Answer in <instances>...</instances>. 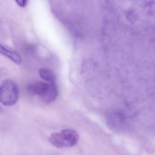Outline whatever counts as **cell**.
<instances>
[{"mask_svg":"<svg viewBox=\"0 0 155 155\" xmlns=\"http://www.w3.org/2000/svg\"><path fill=\"white\" fill-rule=\"evenodd\" d=\"M79 139V136L77 131L68 129L52 133L49 138V141L54 147L61 148L75 146Z\"/></svg>","mask_w":155,"mask_h":155,"instance_id":"6da1fadb","label":"cell"},{"mask_svg":"<svg viewBox=\"0 0 155 155\" xmlns=\"http://www.w3.org/2000/svg\"><path fill=\"white\" fill-rule=\"evenodd\" d=\"M19 90L17 83L11 79L4 80L0 85V103L5 106H12L18 102Z\"/></svg>","mask_w":155,"mask_h":155,"instance_id":"7a4b0ae2","label":"cell"},{"mask_svg":"<svg viewBox=\"0 0 155 155\" xmlns=\"http://www.w3.org/2000/svg\"><path fill=\"white\" fill-rule=\"evenodd\" d=\"M0 53L9 58L12 61L16 64L18 65H20L21 64V58L18 53L6 48L1 44H0Z\"/></svg>","mask_w":155,"mask_h":155,"instance_id":"5b68a950","label":"cell"},{"mask_svg":"<svg viewBox=\"0 0 155 155\" xmlns=\"http://www.w3.org/2000/svg\"><path fill=\"white\" fill-rule=\"evenodd\" d=\"M51 82H45L41 81H34L28 86V90L31 94L40 98L43 96L49 87Z\"/></svg>","mask_w":155,"mask_h":155,"instance_id":"3957f363","label":"cell"},{"mask_svg":"<svg viewBox=\"0 0 155 155\" xmlns=\"http://www.w3.org/2000/svg\"><path fill=\"white\" fill-rule=\"evenodd\" d=\"M58 93V86L56 82H51L46 93L41 96L40 99L44 103H51L57 98Z\"/></svg>","mask_w":155,"mask_h":155,"instance_id":"277c9868","label":"cell"},{"mask_svg":"<svg viewBox=\"0 0 155 155\" xmlns=\"http://www.w3.org/2000/svg\"><path fill=\"white\" fill-rule=\"evenodd\" d=\"M17 4L21 7H24L27 4V0H15Z\"/></svg>","mask_w":155,"mask_h":155,"instance_id":"52a82bcc","label":"cell"},{"mask_svg":"<svg viewBox=\"0 0 155 155\" xmlns=\"http://www.w3.org/2000/svg\"><path fill=\"white\" fill-rule=\"evenodd\" d=\"M39 73L41 78L46 82H56V75L51 70L46 68H42L40 69Z\"/></svg>","mask_w":155,"mask_h":155,"instance_id":"8992f818","label":"cell"}]
</instances>
